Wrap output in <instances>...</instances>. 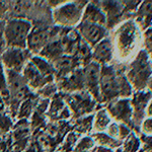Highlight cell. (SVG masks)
<instances>
[{"label": "cell", "instance_id": "8", "mask_svg": "<svg viewBox=\"0 0 152 152\" xmlns=\"http://www.w3.org/2000/svg\"><path fill=\"white\" fill-rule=\"evenodd\" d=\"M31 57L33 55L28 49L6 48L0 56V62L5 71L21 73Z\"/></svg>", "mask_w": 152, "mask_h": 152}, {"label": "cell", "instance_id": "17", "mask_svg": "<svg viewBox=\"0 0 152 152\" xmlns=\"http://www.w3.org/2000/svg\"><path fill=\"white\" fill-rule=\"evenodd\" d=\"M115 58L112 37L107 36L91 48V61L99 65L111 64Z\"/></svg>", "mask_w": 152, "mask_h": 152}, {"label": "cell", "instance_id": "15", "mask_svg": "<svg viewBox=\"0 0 152 152\" xmlns=\"http://www.w3.org/2000/svg\"><path fill=\"white\" fill-rule=\"evenodd\" d=\"M57 84L58 90L61 94H73V92L86 91L83 77V68H77L69 75L55 81Z\"/></svg>", "mask_w": 152, "mask_h": 152}, {"label": "cell", "instance_id": "9", "mask_svg": "<svg viewBox=\"0 0 152 152\" xmlns=\"http://www.w3.org/2000/svg\"><path fill=\"white\" fill-rule=\"evenodd\" d=\"M59 29L60 28H58V26H55L54 28H49L43 26H34L28 36L26 49L33 56L40 55L43 49L48 45L49 42L58 33Z\"/></svg>", "mask_w": 152, "mask_h": 152}, {"label": "cell", "instance_id": "37", "mask_svg": "<svg viewBox=\"0 0 152 152\" xmlns=\"http://www.w3.org/2000/svg\"><path fill=\"white\" fill-rule=\"evenodd\" d=\"M147 88H148V90L152 94V76L150 77V79H149V81H148V84H147Z\"/></svg>", "mask_w": 152, "mask_h": 152}, {"label": "cell", "instance_id": "36", "mask_svg": "<svg viewBox=\"0 0 152 152\" xmlns=\"http://www.w3.org/2000/svg\"><path fill=\"white\" fill-rule=\"evenodd\" d=\"M5 109H6V104H5V102H4V100L2 99V97L0 96V114H1V113L3 112Z\"/></svg>", "mask_w": 152, "mask_h": 152}, {"label": "cell", "instance_id": "33", "mask_svg": "<svg viewBox=\"0 0 152 152\" xmlns=\"http://www.w3.org/2000/svg\"><path fill=\"white\" fill-rule=\"evenodd\" d=\"M145 50L148 52L149 55L152 54V29H149L145 33Z\"/></svg>", "mask_w": 152, "mask_h": 152}, {"label": "cell", "instance_id": "20", "mask_svg": "<svg viewBox=\"0 0 152 152\" xmlns=\"http://www.w3.org/2000/svg\"><path fill=\"white\" fill-rule=\"evenodd\" d=\"M39 100V96L36 94H33L28 99H26L23 104H20L18 109V112L16 114L15 119L19 121V120H28L31 119V115H33L34 111H35L36 104Z\"/></svg>", "mask_w": 152, "mask_h": 152}, {"label": "cell", "instance_id": "16", "mask_svg": "<svg viewBox=\"0 0 152 152\" xmlns=\"http://www.w3.org/2000/svg\"><path fill=\"white\" fill-rule=\"evenodd\" d=\"M24 81L28 84V86L34 94H37L41 88H43L45 85H47L48 83L54 82L55 79H51V78L45 77L42 73L36 68V66L31 62L26 65V67L23 68V72H21Z\"/></svg>", "mask_w": 152, "mask_h": 152}, {"label": "cell", "instance_id": "32", "mask_svg": "<svg viewBox=\"0 0 152 152\" xmlns=\"http://www.w3.org/2000/svg\"><path fill=\"white\" fill-rule=\"evenodd\" d=\"M131 129L124 124H119V140L123 142L131 134Z\"/></svg>", "mask_w": 152, "mask_h": 152}, {"label": "cell", "instance_id": "40", "mask_svg": "<svg viewBox=\"0 0 152 152\" xmlns=\"http://www.w3.org/2000/svg\"><path fill=\"white\" fill-rule=\"evenodd\" d=\"M0 20H3V19H1V18H0Z\"/></svg>", "mask_w": 152, "mask_h": 152}, {"label": "cell", "instance_id": "25", "mask_svg": "<svg viewBox=\"0 0 152 152\" xmlns=\"http://www.w3.org/2000/svg\"><path fill=\"white\" fill-rule=\"evenodd\" d=\"M0 96L4 100L6 104V109L9 102V91H8V82H7L6 71L0 62Z\"/></svg>", "mask_w": 152, "mask_h": 152}, {"label": "cell", "instance_id": "26", "mask_svg": "<svg viewBox=\"0 0 152 152\" xmlns=\"http://www.w3.org/2000/svg\"><path fill=\"white\" fill-rule=\"evenodd\" d=\"M57 94H58V87H57L56 82L54 81V82L48 83V84L45 85L43 88H41L36 94L38 95L40 99L51 100Z\"/></svg>", "mask_w": 152, "mask_h": 152}, {"label": "cell", "instance_id": "38", "mask_svg": "<svg viewBox=\"0 0 152 152\" xmlns=\"http://www.w3.org/2000/svg\"><path fill=\"white\" fill-rule=\"evenodd\" d=\"M150 59H151V62H152V54L150 55Z\"/></svg>", "mask_w": 152, "mask_h": 152}, {"label": "cell", "instance_id": "6", "mask_svg": "<svg viewBox=\"0 0 152 152\" xmlns=\"http://www.w3.org/2000/svg\"><path fill=\"white\" fill-rule=\"evenodd\" d=\"M6 76L9 91V102L7 110H9V115L12 119H15L20 104L34 92L28 88L21 73L6 71Z\"/></svg>", "mask_w": 152, "mask_h": 152}, {"label": "cell", "instance_id": "19", "mask_svg": "<svg viewBox=\"0 0 152 152\" xmlns=\"http://www.w3.org/2000/svg\"><path fill=\"white\" fill-rule=\"evenodd\" d=\"M81 21L82 23L97 24V26H102L105 28L107 18H105V14L104 13L102 9L100 8L99 2H88L84 10H83Z\"/></svg>", "mask_w": 152, "mask_h": 152}, {"label": "cell", "instance_id": "34", "mask_svg": "<svg viewBox=\"0 0 152 152\" xmlns=\"http://www.w3.org/2000/svg\"><path fill=\"white\" fill-rule=\"evenodd\" d=\"M94 152H114V150L109 148H105V147H102V146H96L94 147Z\"/></svg>", "mask_w": 152, "mask_h": 152}, {"label": "cell", "instance_id": "10", "mask_svg": "<svg viewBox=\"0 0 152 152\" xmlns=\"http://www.w3.org/2000/svg\"><path fill=\"white\" fill-rule=\"evenodd\" d=\"M152 99V94L148 89L136 91L133 94V99L130 100L133 111L132 123L135 134H140V126L146 117V107Z\"/></svg>", "mask_w": 152, "mask_h": 152}, {"label": "cell", "instance_id": "18", "mask_svg": "<svg viewBox=\"0 0 152 152\" xmlns=\"http://www.w3.org/2000/svg\"><path fill=\"white\" fill-rule=\"evenodd\" d=\"M48 119L50 118L51 121H60V120H67L71 116V113L66 104L63 94H57L52 99V102L50 100L49 109L47 112Z\"/></svg>", "mask_w": 152, "mask_h": 152}, {"label": "cell", "instance_id": "2", "mask_svg": "<svg viewBox=\"0 0 152 152\" xmlns=\"http://www.w3.org/2000/svg\"><path fill=\"white\" fill-rule=\"evenodd\" d=\"M115 57L120 63H125L138 54L141 50L143 38L140 26L134 19L130 18L119 26L112 37Z\"/></svg>", "mask_w": 152, "mask_h": 152}, {"label": "cell", "instance_id": "30", "mask_svg": "<svg viewBox=\"0 0 152 152\" xmlns=\"http://www.w3.org/2000/svg\"><path fill=\"white\" fill-rule=\"evenodd\" d=\"M140 134L152 135V118H146L143 120L140 126Z\"/></svg>", "mask_w": 152, "mask_h": 152}, {"label": "cell", "instance_id": "35", "mask_svg": "<svg viewBox=\"0 0 152 152\" xmlns=\"http://www.w3.org/2000/svg\"><path fill=\"white\" fill-rule=\"evenodd\" d=\"M146 117L152 118V99H150V102H149V104L146 107Z\"/></svg>", "mask_w": 152, "mask_h": 152}, {"label": "cell", "instance_id": "41", "mask_svg": "<svg viewBox=\"0 0 152 152\" xmlns=\"http://www.w3.org/2000/svg\"><path fill=\"white\" fill-rule=\"evenodd\" d=\"M140 152H142V150H141V151H140Z\"/></svg>", "mask_w": 152, "mask_h": 152}, {"label": "cell", "instance_id": "14", "mask_svg": "<svg viewBox=\"0 0 152 152\" xmlns=\"http://www.w3.org/2000/svg\"><path fill=\"white\" fill-rule=\"evenodd\" d=\"M99 76L100 65L95 62H90L83 67V77L86 91L91 95L97 102L100 104L99 94Z\"/></svg>", "mask_w": 152, "mask_h": 152}, {"label": "cell", "instance_id": "21", "mask_svg": "<svg viewBox=\"0 0 152 152\" xmlns=\"http://www.w3.org/2000/svg\"><path fill=\"white\" fill-rule=\"evenodd\" d=\"M112 123V118L110 117L109 113L107 112L105 107L97 110L94 116V125H92V132L94 133H99V132H105L107 126Z\"/></svg>", "mask_w": 152, "mask_h": 152}, {"label": "cell", "instance_id": "29", "mask_svg": "<svg viewBox=\"0 0 152 152\" xmlns=\"http://www.w3.org/2000/svg\"><path fill=\"white\" fill-rule=\"evenodd\" d=\"M105 134H107L110 137L119 140V124L117 122H112L111 124L107 126V130L104 132Z\"/></svg>", "mask_w": 152, "mask_h": 152}, {"label": "cell", "instance_id": "24", "mask_svg": "<svg viewBox=\"0 0 152 152\" xmlns=\"http://www.w3.org/2000/svg\"><path fill=\"white\" fill-rule=\"evenodd\" d=\"M141 141L136 134L131 132V134L123 141L122 146L117 149L116 152H140Z\"/></svg>", "mask_w": 152, "mask_h": 152}, {"label": "cell", "instance_id": "5", "mask_svg": "<svg viewBox=\"0 0 152 152\" xmlns=\"http://www.w3.org/2000/svg\"><path fill=\"white\" fill-rule=\"evenodd\" d=\"M87 1H70L52 9V19L56 26L73 28L80 23Z\"/></svg>", "mask_w": 152, "mask_h": 152}, {"label": "cell", "instance_id": "11", "mask_svg": "<svg viewBox=\"0 0 152 152\" xmlns=\"http://www.w3.org/2000/svg\"><path fill=\"white\" fill-rule=\"evenodd\" d=\"M105 110L109 113L110 117L113 118L116 122L126 125L131 130H133V123H132L133 111L130 99H119L114 100L107 104Z\"/></svg>", "mask_w": 152, "mask_h": 152}, {"label": "cell", "instance_id": "7", "mask_svg": "<svg viewBox=\"0 0 152 152\" xmlns=\"http://www.w3.org/2000/svg\"><path fill=\"white\" fill-rule=\"evenodd\" d=\"M62 94L71 113V116L75 120L85 116H89L96 107L97 102L87 91Z\"/></svg>", "mask_w": 152, "mask_h": 152}, {"label": "cell", "instance_id": "23", "mask_svg": "<svg viewBox=\"0 0 152 152\" xmlns=\"http://www.w3.org/2000/svg\"><path fill=\"white\" fill-rule=\"evenodd\" d=\"M92 125H94V115L76 119L73 125V132L80 136L87 135L92 131Z\"/></svg>", "mask_w": 152, "mask_h": 152}, {"label": "cell", "instance_id": "28", "mask_svg": "<svg viewBox=\"0 0 152 152\" xmlns=\"http://www.w3.org/2000/svg\"><path fill=\"white\" fill-rule=\"evenodd\" d=\"M142 144V152H152V135L139 134Z\"/></svg>", "mask_w": 152, "mask_h": 152}, {"label": "cell", "instance_id": "1", "mask_svg": "<svg viewBox=\"0 0 152 152\" xmlns=\"http://www.w3.org/2000/svg\"><path fill=\"white\" fill-rule=\"evenodd\" d=\"M126 63H111L100 66V104H110L119 99H129L133 94V88L126 77Z\"/></svg>", "mask_w": 152, "mask_h": 152}, {"label": "cell", "instance_id": "39", "mask_svg": "<svg viewBox=\"0 0 152 152\" xmlns=\"http://www.w3.org/2000/svg\"><path fill=\"white\" fill-rule=\"evenodd\" d=\"M94 149H92V150H90V151H88V152H94Z\"/></svg>", "mask_w": 152, "mask_h": 152}, {"label": "cell", "instance_id": "22", "mask_svg": "<svg viewBox=\"0 0 152 152\" xmlns=\"http://www.w3.org/2000/svg\"><path fill=\"white\" fill-rule=\"evenodd\" d=\"M94 140V144H97V146H102L105 147V148L109 149H118L119 147L122 146L123 142L120 140H116V139L110 137L107 134H105L104 132H99V133H92V135L90 136Z\"/></svg>", "mask_w": 152, "mask_h": 152}, {"label": "cell", "instance_id": "12", "mask_svg": "<svg viewBox=\"0 0 152 152\" xmlns=\"http://www.w3.org/2000/svg\"><path fill=\"white\" fill-rule=\"evenodd\" d=\"M100 8L102 9L107 18L105 28L107 31H111L116 28L118 24H121L123 19L128 20V18L125 14L124 2L119 1H102L99 2Z\"/></svg>", "mask_w": 152, "mask_h": 152}, {"label": "cell", "instance_id": "3", "mask_svg": "<svg viewBox=\"0 0 152 152\" xmlns=\"http://www.w3.org/2000/svg\"><path fill=\"white\" fill-rule=\"evenodd\" d=\"M151 76L152 62L150 55L145 49H142L127 65L126 77L133 89L142 91L146 89Z\"/></svg>", "mask_w": 152, "mask_h": 152}, {"label": "cell", "instance_id": "31", "mask_svg": "<svg viewBox=\"0 0 152 152\" xmlns=\"http://www.w3.org/2000/svg\"><path fill=\"white\" fill-rule=\"evenodd\" d=\"M4 28H5V19L0 20V56L7 48L5 38H4Z\"/></svg>", "mask_w": 152, "mask_h": 152}, {"label": "cell", "instance_id": "13", "mask_svg": "<svg viewBox=\"0 0 152 152\" xmlns=\"http://www.w3.org/2000/svg\"><path fill=\"white\" fill-rule=\"evenodd\" d=\"M76 31L81 40L90 48H94L97 43L109 36V31L104 26L82 21L76 26Z\"/></svg>", "mask_w": 152, "mask_h": 152}, {"label": "cell", "instance_id": "4", "mask_svg": "<svg viewBox=\"0 0 152 152\" xmlns=\"http://www.w3.org/2000/svg\"><path fill=\"white\" fill-rule=\"evenodd\" d=\"M34 24L24 18L5 19L4 38L7 48L26 49L28 39Z\"/></svg>", "mask_w": 152, "mask_h": 152}, {"label": "cell", "instance_id": "27", "mask_svg": "<svg viewBox=\"0 0 152 152\" xmlns=\"http://www.w3.org/2000/svg\"><path fill=\"white\" fill-rule=\"evenodd\" d=\"M94 142L90 136H83L75 144L73 152H88L94 148Z\"/></svg>", "mask_w": 152, "mask_h": 152}]
</instances>
